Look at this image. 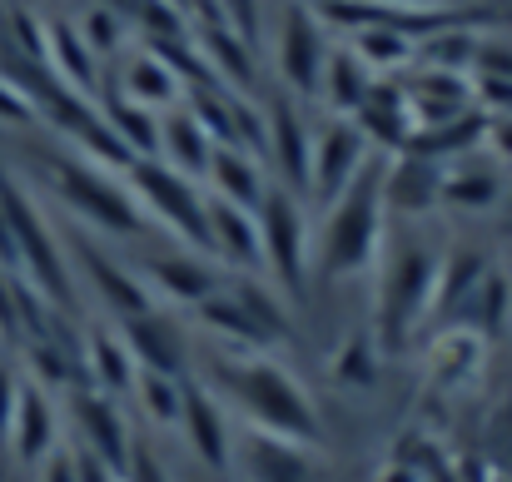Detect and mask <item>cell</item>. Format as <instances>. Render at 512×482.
Wrapping results in <instances>:
<instances>
[{
	"label": "cell",
	"instance_id": "30",
	"mask_svg": "<svg viewBox=\"0 0 512 482\" xmlns=\"http://www.w3.org/2000/svg\"><path fill=\"white\" fill-rule=\"evenodd\" d=\"M214 150H219V145L204 135V125H199L184 105H174V110L160 115V155H155V160H165L170 169L189 174V179H204Z\"/></svg>",
	"mask_w": 512,
	"mask_h": 482
},
{
	"label": "cell",
	"instance_id": "45",
	"mask_svg": "<svg viewBox=\"0 0 512 482\" xmlns=\"http://www.w3.org/2000/svg\"><path fill=\"white\" fill-rule=\"evenodd\" d=\"M40 482H80V468H75V453H70V448L50 453V458L40 463Z\"/></svg>",
	"mask_w": 512,
	"mask_h": 482
},
{
	"label": "cell",
	"instance_id": "8",
	"mask_svg": "<svg viewBox=\"0 0 512 482\" xmlns=\"http://www.w3.org/2000/svg\"><path fill=\"white\" fill-rule=\"evenodd\" d=\"M65 239V259H70V274H75V284H85L90 294H95V304L110 314V323H125V319H140V314H150V309H160L155 299H150V289H145V279L130 269V264H120L95 234H85V229H70V234H60Z\"/></svg>",
	"mask_w": 512,
	"mask_h": 482
},
{
	"label": "cell",
	"instance_id": "42",
	"mask_svg": "<svg viewBox=\"0 0 512 482\" xmlns=\"http://www.w3.org/2000/svg\"><path fill=\"white\" fill-rule=\"evenodd\" d=\"M20 388H25V378H20V373H15L10 363H0V443L10 438V418H15Z\"/></svg>",
	"mask_w": 512,
	"mask_h": 482
},
{
	"label": "cell",
	"instance_id": "41",
	"mask_svg": "<svg viewBox=\"0 0 512 482\" xmlns=\"http://www.w3.org/2000/svg\"><path fill=\"white\" fill-rule=\"evenodd\" d=\"M0 120H5V125H30V120H35V105H30L25 90H20L15 80H5V75H0Z\"/></svg>",
	"mask_w": 512,
	"mask_h": 482
},
{
	"label": "cell",
	"instance_id": "21",
	"mask_svg": "<svg viewBox=\"0 0 512 482\" xmlns=\"http://www.w3.org/2000/svg\"><path fill=\"white\" fill-rule=\"evenodd\" d=\"M383 209L403 219L443 209V164H428L418 155H383Z\"/></svg>",
	"mask_w": 512,
	"mask_h": 482
},
{
	"label": "cell",
	"instance_id": "49",
	"mask_svg": "<svg viewBox=\"0 0 512 482\" xmlns=\"http://www.w3.org/2000/svg\"><path fill=\"white\" fill-rule=\"evenodd\" d=\"M165 5H174V10H184V15H189V5H194V0H165Z\"/></svg>",
	"mask_w": 512,
	"mask_h": 482
},
{
	"label": "cell",
	"instance_id": "48",
	"mask_svg": "<svg viewBox=\"0 0 512 482\" xmlns=\"http://www.w3.org/2000/svg\"><path fill=\"white\" fill-rule=\"evenodd\" d=\"M378 5H403V10H448V0H378Z\"/></svg>",
	"mask_w": 512,
	"mask_h": 482
},
{
	"label": "cell",
	"instance_id": "17",
	"mask_svg": "<svg viewBox=\"0 0 512 482\" xmlns=\"http://www.w3.org/2000/svg\"><path fill=\"white\" fill-rule=\"evenodd\" d=\"M234 468L244 473V482H314V448L259 428H239Z\"/></svg>",
	"mask_w": 512,
	"mask_h": 482
},
{
	"label": "cell",
	"instance_id": "7",
	"mask_svg": "<svg viewBox=\"0 0 512 482\" xmlns=\"http://www.w3.org/2000/svg\"><path fill=\"white\" fill-rule=\"evenodd\" d=\"M254 219H259V244H264V279L284 299H299L309 289V269H314V229H309L304 199L269 184Z\"/></svg>",
	"mask_w": 512,
	"mask_h": 482
},
{
	"label": "cell",
	"instance_id": "16",
	"mask_svg": "<svg viewBox=\"0 0 512 482\" xmlns=\"http://www.w3.org/2000/svg\"><path fill=\"white\" fill-rule=\"evenodd\" d=\"M209 254L214 264L239 279V274H264V244H259V219L254 209H239L219 194H209Z\"/></svg>",
	"mask_w": 512,
	"mask_h": 482
},
{
	"label": "cell",
	"instance_id": "23",
	"mask_svg": "<svg viewBox=\"0 0 512 482\" xmlns=\"http://www.w3.org/2000/svg\"><path fill=\"white\" fill-rule=\"evenodd\" d=\"M353 130L368 140V150H393V155H403L408 140H413V110H408L403 85H378V80H373L368 100L353 110Z\"/></svg>",
	"mask_w": 512,
	"mask_h": 482
},
{
	"label": "cell",
	"instance_id": "34",
	"mask_svg": "<svg viewBox=\"0 0 512 482\" xmlns=\"http://www.w3.org/2000/svg\"><path fill=\"white\" fill-rule=\"evenodd\" d=\"M100 115H105V125L130 145V155H135V160H155V155H160V115H155V110L130 105V100H120V95H115V100H105V110H100Z\"/></svg>",
	"mask_w": 512,
	"mask_h": 482
},
{
	"label": "cell",
	"instance_id": "15",
	"mask_svg": "<svg viewBox=\"0 0 512 482\" xmlns=\"http://www.w3.org/2000/svg\"><path fill=\"white\" fill-rule=\"evenodd\" d=\"M189 314H194V323L209 338H219L229 353H274V343H279V333L249 309V299L234 289V279L219 294H209L204 304H194Z\"/></svg>",
	"mask_w": 512,
	"mask_h": 482
},
{
	"label": "cell",
	"instance_id": "1",
	"mask_svg": "<svg viewBox=\"0 0 512 482\" xmlns=\"http://www.w3.org/2000/svg\"><path fill=\"white\" fill-rule=\"evenodd\" d=\"M199 383L229 408V418H239V428H259L304 448H319L324 438L314 398L269 353H209L199 358Z\"/></svg>",
	"mask_w": 512,
	"mask_h": 482
},
{
	"label": "cell",
	"instance_id": "40",
	"mask_svg": "<svg viewBox=\"0 0 512 482\" xmlns=\"http://www.w3.org/2000/svg\"><path fill=\"white\" fill-rule=\"evenodd\" d=\"M473 75H498V80H512V40H478Z\"/></svg>",
	"mask_w": 512,
	"mask_h": 482
},
{
	"label": "cell",
	"instance_id": "9",
	"mask_svg": "<svg viewBox=\"0 0 512 482\" xmlns=\"http://www.w3.org/2000/svg\"><path fill=\"white\" fill-rule=\"evenodd\" d=\"M274 50H279L274 60H279V80L289 85V95H319V80L329 65V30L314 15V5H304V0L279 5Z\"/></svg>",
	"mask_w": 512,
	"mask_h": 482
},
{
	"label": "cell",
	"instance_id": "18",
	"mask_svg": "<svg viewBox=\"0 0 512 482\" xmlns=\"http://www.w3.org/2000/svg\"><path fill=\"white\" fill-rule=\"evenodd\" d=\"M483 363H488V338H483L478 328H468V323L438 328V338H433L428 353H423V373H428V383H433L438 393H463V388H473L478 373H483Z\"/></svg>",
	"mask_w": 512,
	"mask_h": 482
},
{
	"label": "cell",
	"instance_id": "3",
	"mask_svg": "<svg viewBox=\"0 0 512 482\" xmlns=\"http://www.w3.org/2000/svg\"><path fill=\"white\" fill-rule=\"evenodd\" d=\"M45 189L60 199V209L75 219V229L85 234H105V239H140L150 234V219L140 214L125 174L100 169V164L80 160V155H45Z\"/></svg>",
	"mask_w": 512,
	"mask_h": 482
},
{
	"label": "cell",
	"instance_id": "10",
	"mask_svg": "<svg viewBox=\"0 0 512 482\" xmlns=\"http://www.w3.org/2000/svg\"><path fill=\"white\" fill-rule=\"evenodd\" d=\"M70 423H75V443L100 458L115 478H130V463H135V438H130V423L120 413V403L110 393H95V388H70Z\"/></svg>",
	"mask_w": 512,
	"mask_h": 482
},
{
	"label": "cell",
	"instance_id": "2",
	"mask_svg": "<svg viewBox=\"0 0 512 482\" xmlns=\"http://www.w3.org/2000/svg\"><path fill=\"white\" fill-rule=\"evenodd\" d=\"M383 219H388V209H383V155H373L368 169L324 209V219L314 229V274L329 279V284L373 274L378 254L388 244Z\"/></svg>",
	"mask_w": 512,
	"mask_h": 482
},
{
	"label": "cell",
	"instance_id": "32",
	"mask_svg": "<svg viewBox=\"0 0 512 482\" xmlns=\"http://www.w3.org/2000/svg\"><path fill=\"white\" fill-rule=\"evenodd\" d=\"M368 75H398L403 65L418 60V40L393 30V25H368V30H353V45H348Z\"/></svg>",
	"mask_w": 512,
	"mask_h": 482
},
{
	"label": "cell",
	"instance_id": "14",
	"mask_svg": "<svg viewBox=\"0 0 512 482\" xmlns=\"http://www.w3.org/2000/svg\"><path fill=\"white\" fill-rule=\"evenodd\" d=\"M264 160L274 169V184L279 189H289V194H299V199H309V155H314V130H309V120L299 115V105L294 100H269V110H264Z\"/></svg>",
	"mask_w": 512,
	"mask_h": 482
},
{
	"label": "cell",
	"instance_id": "29",
	"mask_svg": "<svg viewBox=\"0 0 512 482\" xmlns=\"http://www.w3.org/2000/svg\"><path fill=\"white\" fill-rule=\"evenodd\" d=\"M204 184H209V194H219V199H229L239 209H259V199L269 194L264 160L249 155V150H229V145L214 150V160L204 169Z\"/></svg>",
	"mask_w": 512,
	"mask_h": 482
},
{
	"label": "cell",
	"instance_id": "4",
	"mask_svg": "<svg viewBox=\"0 0 512 482\" xmlns=\"http://www.w3.org/2000/svg\"><path fill=\"white\" fill-rule=\"evenodd\" d=\"M0 214H5L10 239H15V274L50 309H70L75 274H70V259H65V239L50 229V219H45L40 199L30 194V184L15 179L10 169H0Z\"/></svg>",
	"mask_w": 512,
	"mask_h": 482
},
{
	"label": "cell",
	"instance_id": "50",
	"mask_svg": "<svg viewBox=\"0 0 512 482\" xmlns=\"http://www.w3.org/2000/svg\"><path fill=\"white\" fill-rule=\"evenodd\" d=\"M493 482H512V478H503V473H498V478H493Z\"/></svg>",
	"mask_w": 512,
	"mask_h": 482
},
{
	"label": "cell",
	"instance_id": "12",
	"mask_svg": "<svg viewBox=\"0 0 512 482\" xmlns=\"http://www.w3.org/2000/svg\"><path fill=\"white\" fill-rule=\"evenodd\" d=\"M174 433H184L189 453L209 473H229L234 468V438H239V428H234L229 408L199 378H184L179 383V428Z\"/></svg>",
	"mask_w": 512,
	"mask_h": 482
},
{
	"label": "cell",
	"instance_id": "46",
	"mask_svg": "<svg viewBox=\"0 0 512 482\" xmlns=\"http://www.w3.org/2000/svg\"><path fill=\"white\" fill-rule=\"evenodd\" d=\"M125 482H170V478H165V468H160L145 448H135V463H130V478Z\"/></svg>",
	"mask_w": 512,
	"mask_h": 482
},
{
	"label": "cell",
	"instance_id": "36",
	"mask_svg": "<svg viewBox=\"0 0 512 482\" xmlns=\"http://www.w3.org/2000/svg\"><path fill=\"white\" fill-rule=\"evenodd\" d=\"M179 383L184 378H165V373H140L135 383V408L155 423V428H179Z\"/></svg>",
	"mask_w": 512,
	"mask_h": 482
},
{
	"label": "cell",
	"instance_id": "25",
	"mask_svg": "<svg viewBox=\"0 0 512 482\" xmlns=\"http://www.w3.org/2000/svg\"><path fill=\"white\" fill-rule=\"evenodd\" d=\"M194 50L209 65L214 85L244 95L254 90V40H244L234 25H199L194 30Z\"/></svg>",
	"mask_w": 512,
	"mask_h": 482
},
{
	"label": "cell",
	"instance_id": "11",
	"mask_svg": "<svg viewBox=\"0 0 512 482\" xmlns=\"http://www.w3.org/2000/svg\"><path fill=\"white\" fill-rule=\"evenodd\" d=\"M140 279L150 289L155 304H170V309H194L204 304L209 294H219L229 284V274L209 259V254H194V249H155L140 259Z\"/></svg>",
	"mask_w": 512,
	"mask_h": 482
},
{
	"label": "cell",
	"instance_id": "39",
	"mask_svg": "<svg viewBox=\"0 0 512 482\" xmlns=\"http://www.w3.org/2000/svg\"><path fill=\"white\" fill-rule=\"evenodd\" d=\"M473 110L498 120V115H512V80H498V75H473Z\"/></svg>",
	"mask_w": 512,
	"mask_h": 482
},
{
	"label": "cell",
	"instance_id": "22",
	"mask_svg": "<svg viewBox=\"0 0 512 482\" xmlns=\"http://www.w3.org/2000/svg\"><path fill=\"white\" fill-rule=\"evenodd\" d=\"M120 333H125V343H130L140 373L189 378V373H184V368H189V343H184L179 323H174L165 309H150V314H140V319H125Z\"/></svg>",
	"mask_w": 512,
	"mask_h": 482
},
{
	"label": "cell",
	"instance_id": "19",
	"mask_svg": "<svg viewBox=\"0 0 512 482\" xmlns=\"http://www.w3.org/2000/svg\"><path fill=\"white\" fill-rule=\"evenodd\" d=\"M80 368H85V388L110 393V398H130L140 383V363H135L120 323H90V333L80 343Z\"/></svg>",
	"mask_w": 512,
	"mask_h": 482
},
{
	"label": "cell",
	"instance_id": "43",
	"mask_svg": "<svg viewBox=\"0 0 512 482\" xmlns=\"http://www.w3.org/2000/svg\"><path fill=\"white\" fill-rule=\"evenodd\" d=\"M214 5L224 10V20H229L244 40L259 35V0H214Z\"/></svg>",
	"mask_w": 512,
	"mask_h": 482
},
{
	"label": "cell",
	"instance_id": "31",
	"mask_svg": "<svg viewBox=\"0 0 512 482\" xmlns=\"http://www.w3.org/2000/svg\"><path fill=\"white\" fill-rule=\"evenodd\" d=\"M368 90H373V75L363 70V60H358L353 50H329L319 95H324V105L334 110V120H353V110L368 100Z\"/></svg>",
	"mask_w": 512,
	"mask_h": 482
},
{
	"label": "cell",
	"instance_id": "51",
	"mask_svg": "<svg viewBox=\"0 0 512 482\" xmlns=\"http://www.w3.org/2000/svg\"><path fill=\"white\" fill-rule=\"evenodd\" d=\"M508 204H512V189H508Z\"/></svg>",
	"mask_w": 512,
	"mask_h": 482
},
{
	"label": "cell",
	"instance_id": "6",
	"mask_svg": "<svg viewBox=\"0 0 512 482\" xmlns=\"http://www.w3.org/2000/svg\"><path fill=\"white\" fill-rule=\"evenodd\" d=\"M125 184H130L140 214L150 219V229L174 234L179 249L209 254V189H199V179L170 169L165 160H135L125 169Z\"/></svg>",
	"mask_w": 512,
	"mask_h": 482
},
{
	"label": "cell",
	"instance_id": "38",
	"mask_svg": "<svg viewBox=\"0 0 512 482\" xmlns=\"http://www.w3.org/2000/svg\"><path fill=\"white\" fill-rule=\"evenodd\" d=\"M80 35H85V45L95 55H115L125 45V15L110 10V5H90L85 20H80Z\"/></svg>",
	"mask_w": 512,
	"mask_h": 482
},
{
	"label": "cell",
	"instance_id": "33",
	"mask_svg": "<svg viewBox=\"0 0 512 482\" xmlns=\"http://www.w3.org/2000/svg\"><path fill=\"white\" fill-rule=\"evenodd\" d=\"M478 40L468 25H443L433 35L418 40V70H443V75H473L478 60Z\"/></svg>",
	"mask_w": 512,
	"mask_h": 482
},
{
	"label": "cell",
	"instance_id": "5",
	"mask_svg": "<svg viewBox=\"0 0 512 482\" xmlns=\"http://www.w3.org/2000/svg\"><path fill=\"white\" fill-rule=\"evenodd\" d=\"M438 259L423 244L378 254V299H373V343L383 353H398L418 338V328L433 319V289H438Z\"/></svg>",
	"mask_w": 512,
	"mask_h": 482
},
{
	"label": "cell",
	"instance_id": "26",
	"mask_svg": "<svg viewBox=\"0 0 512 482\" xmlns=\"http://www.w3.org/2000/svg\"><path fill=\"white\" fill-rule=\"evenodd\" d=\"M493 264L483 249H448L438 259V289H433V314L448 323L463 319V309L473 304V294L488 284Z\"/></svg>",
	"mask_w": 512,
	"mask_h": 482
},
{
	"label": "cell",
	"instance_id": "37",
	"mask_svg": "<svg viewBox=\"0 0 512 482\" xmlns=\"http://www.w3.org/2000/svg\"><path fill=\"white\" fill-rule=\"evenodd\" d=\"M378 343L368 338V333H358V338H348L339 353H334V378L348 383V388H368L373 378H378Z\"/></svg>",
	"mask_w": 512,
	"mask_h": 482
},
{
	"label": "cell",
	"instance_id": "44",
	"mask_svg": "<svg viewBox=\"0 0 512 482\" xmlns=\"http://www.w3.org/2000/svg\"><path fill=\"white\" fill-rule=\"evenodd\" d=\"M483 150H488L498 164H512V115L488 120V130H483Z\"/></svg>",
	"mask_w": 512,
	"mask_h": 482
},
{
	"label": "cell",
	"instance_id": "35",
	"mask_svg": "<svg viewBox=\"0 0 512 482\" xmlns=\"http://www.w3.org/2000/svg\"><path fill=\"white\" fill-rule=\"evenodd\" d=\"M508 309H512V284H508V274H498V269H493V274H488V284L473 294V304L463 309V319L458 323L478 328L483 338H498V333H503V323H508L503 319Z\"/></svg>",
	"mask_w": 512,
	"mask_h": 482
},
{
	"label": "cell",
	"instance_id": "47",
	"mask_svg": "<svg viewBox=\"0 0 512 482\" xmlns=\"http://www.w3.org/2000/svg\"><path fill=\"white\" fill-rule=\"evenodd\" d=\"M373 482H428L423 478V468H413V463H383Z\"/></svg>",
	"mask_w": 512,
	"mask_h": 482
},
{
	"label": "cell",
	"instance_id": "13",
	"mask_svg": "<svg viewBox=\"0 0 512 482\" xmlns=\"http://www.w3.org/2000/svg\"><path fill=\"white\" fill-rule=\"evenodd\" d=\"M373 150L368 140L353 130V120H329L324 130H314V155H309V199L319 209H329L343 189L368 169Z\"/></svg>",
	"mask_w": 512,
	"mask_h": 482
},
{
	"label": "cell",
	"instance_id": "28",
	"mask_svg": "<svg viewBox=\"0 0 512 482\" xmlns=\"http://www.w3.org/2000/svg\"><path fill=\"white\" fill-rule=\"evenodd\" d=\"M508 199V184H503V164L498 160H458L443 169V209H458V214H488Z\"/></svg>",
	"mask_w": 512,
	"mask_h": 482
},
{
	"label": "cell",
	"instance_id": "20",
	"mask_svg": "<svg viewBox=\"0 0 512 482\" xmlns=\"http://www.w3.org/2000/svg\"><path fill=\"white\" fill-rule=\"evenodd\" d=\"M5 443H10V453H15L25 468H40L50 453H60L65 443H60V403H55V393H45V388H35V383L25 378Z\"/></svg>",
	"mask_w": 512,
	"mask_h": 482
},
{
	"label": "cell",
	"instance_id": "27",
	"mask_svg": "<svg viewBox=\"0 0 512 482\" xmlns=\"http://www.w3.org/2000/svg\"><path fill=\"white\" fill-rule=\"evenodd\" d=\"M120 100L130 105H145L155 115H165L174 105H184V80L174 75V65L165 55H155L150 45L140 55L125 60V75H120Z\"/></svg>",
	"mask_w": 512,
	"mask_h": 482
},
{
	"label": "cell",
	"instance_id": "24",
	"mask_svg": "<svg viewBox=\"0 0 512 482\" xmlns=\"http://www.w3.org/2000/svg\"><path fill=\"white\" fill-rule=\"evenodd\" d=\"M45 70L85 100L100 90V55L85 45L80 25L70 20H45Z\"/></svg>",
	"mask_w": 512,
	"mask_h": 482
}]
</instances>
